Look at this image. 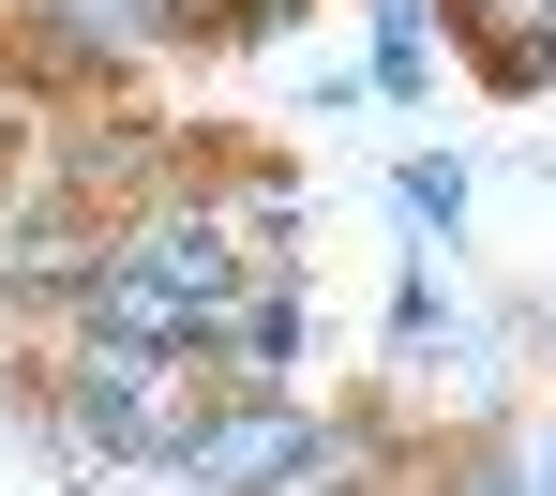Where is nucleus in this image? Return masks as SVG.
<instances>
[{"label": "nucleus", "instance_id": "5", "mask_svg": "<svg viewBox=\"0 0 556 496\" xmlns=\"http://www.w3.org/2000/svg\"><path fill=\"white\" fill-rule=\"evenodd\" d=\"M301 406H316V392H211L151 482H181V496H256V482H271V452L301 436Z\"/></svg>", "mask_w": 556, "mask_h": 496}, {"label": "nucleus", "instance_id": "12", "mask_svg": "<svg viewBox=\"0 0 556 496\" xmlns=\"http://www.w3.org/2000/svg\"><path fill=\"white\" fill-rule=\"evenodd\" d=\"M527 496H556V436H542V452H527Z\"/></svg>", "mask_w": 556, "mask_h": 496}, {"label": "nucleus", "instance_id": "4", "mask_svg": "<svg viewBox=\"0 0 556 496\" xmlns=\"http://www.w3.org/2000/svg\"><path fill=\"white\" fill-rule=\"evenodd\" d=\"M211 392H301V361H316V287L301 271H241V301L211 316Z\"/></svg>", "mask_w": 556, "mask_h": 496}, {"label": "nucleus", "instance_id": "11", "mask_svg": "<svg viewBox=\"0 0 556 496\" xmlns=\"http://www.w3.org/2000/svg\"><path fill=\"white\" fill-rule=\"evenodd\" d=\"M286 30H316V0H226L211 46H286Z\"/></svg>", "mask_w": 556, "mask_h": 496}, {"label": "nucleus", "instance_id": "7", "mask_svg": "<svg viewBox=\"0 0 556 496\" xmlns=\"http://www.w3.org/2000/svg\"><path fill=\"white\" fill-rule=\"evenodd\" d=\"M437 46H452L437 0H362V91L376 105H421V91H437Z\"/></svg>", "mask_w": 556, "mask_h": 496}, {"label": "nucleus", "instance_id": "9", "mask_svg": "<svg viewBox=\"0 0 556 496\" xmlns=\"http://www.w3.org/2000/svg\"><path fill=\"white\" fill-rule=\"evenodd\" d=\"M391 211H406L421 241H452V226H466V166H452V151H406V166H391Z\"/></svg>", "mask_w": 556, "mask_h": 496}, {"label": "nucleus", "instance_id": "6", "mask_svg": "<svg viewBox=\"0 0 556 496\" xmlns=\"http://www.w3.org/2000/svg\"><path fill=\"white\" fill-rule=\"evenodd\" d=\"M437 30L466 46V76L496 105H542L556 91V0H437Z\"/></svg>", "mask_w": 556, "mask_h": 496}, {"label": "nucleus", "instance_id": "1", "mask_svg": "<svg viewBox=\"0 0 556 496\" xmlns=\"http://www.w3.org/2000/svg\"><path fill=\"white\" fill-rule=\"evenodd\" d=\"M195 406H211V361H195V346L46 331V377H30V436H61V452H91V467H166Z\"/></svg>", "mask_w": 556, "mask_h": 496}, {"label": "nucleus", "instance_id": "8", "mask_svg": "<svg viewBox=\"0 0 556 496\" xmlns=\"http://www.w3.org/2000/svg\"><path fill=\"white\" fill-rule=\"evenodd\" d=\"M406 496H527V452L511 436H452V452H421Z\"/></svg>", "mask_w": 556, "mask_h": 496}, {"label": "nucleus", "instance_id": "13", "mask_svg": "<svg viewBox=\"0 0 556 496\" xmlns=\"http://www.w3.org/2000/svg\"><path fill=\"white\" fill-rule=\"evenodd\" d=\"M15 346H30V331H15V316H0V392H15Z\"/></svg>", "mask_w": 556, "mask_h": 496}, {"label": "nucleus", "instance_id": "2", "mask_svg": "<svg viewBox=\"0 0 556 496\" xmlns=\"http://www.w3.org/2000/svg\"><path fill=\"white\" fill-rule=\"evenodd\" d=\"M91 256H105V211L76 196V181H0V316L15 331H61L76 316V287H91Z\"/></svg>", "mask_w": 556, "mask_h": 496}, {"label": "nucleus", "instance_id": "3", "mask_svg": "<svg viewBox=\"0 0 556 496\" xmlns=\"http://www.w3.org/2000/svg\"><path fill=\"white\" fill-rule=\"evenodd\" d=\"M15 46H30V76H46V91H121V76H151V61H166L151 0H30V15H15Z\"/></svg>", "mask_w": 556, "mask_h": 496}, {"label": "nucleus", "instance_id": "10", "mask_svg": "<svg viewBox=\"0 0 556 496\" xmlns=\"http://www.w3.org/2000/svg\"><path fill=\"white\" fill-rule=\"evenodd\" d=\"M376 331H391V361H421V346H452V287H437V271L406 256V271H391V316H376Z\"/></svg>", "mask_w": 556, "mask_h": 496}]
</instances>
